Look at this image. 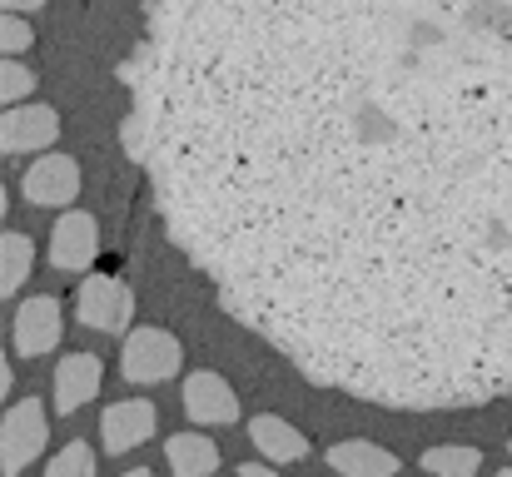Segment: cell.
I'll use <instances>...</instances> for the list:
<instances>
[{"mask_svg":"<svg viewBox=\"0 0 512 477\" xmlns=\"http://www.w3.org/2000/svg\"><path fill=\"white\" fill-rule=\"evenodd\" d=\"M329 468L339 477H393L398 473V458L378 443H363V438H348L329 448Z\"/></svg>","mask_w":512,"mask_h":477,"instance_id":"4fadbf2b","label":"cell"},{"mask_svg":"<svg viewBox=\"0 0 512 477\" xmlns=\"http://www.w3.org/2000/svg\"><path fill=\"white\" fill-rule=\"evenodd\" d=\"M179 363H184V348L174 333H165V328H130L125 333L120 373L130 383H165L179 373Z\"/></svg>","mask_w":512,"mask_h":477,"instance_id":"3957f363","label":"cell"},{"mask_svg":"<svg viewBox=\"0 0 512 477\" xmlns=\"http://www.w3.org/2000/svg\"><path fill=\"white\" fill-rule=\"evenodd\" d=\"M239 477H279V473H274V468H264V463H244Z\"/></svg>","mask_w":512,"mask_h":477,"instance_id":"ffe728a7","label":"cell"},{"mask_svg":"<svg viewBox=\"0 0 512 477\" xmlns=\"http://www.w3.org/2000/svg\"><path fill=\"white\" fill-rule=\"evenodd\" d=\"M95 254H100V224H95V214L65 209V214L55 219V229H50V264H55L60 274H85V279H90Z\"/></svg>","mask_w":512,"mask_h":477,"instance_id":"5b68a950","label":"cell"},{"mask_svg":"<svg viewBox=\"0 0 512 477\" xmlns=\"http://www.w3.org/2000/svg\"><path fill=\"white\" fill-rule=\"evenodd\" d=\"M165 458H170L174 477H209L219 468V448L204 433H174L165 443Z\"/></svg>","mask_w":512,"mask_h":477,"instance_id":"5bb4252c","label":"cell"},{"mask_svg":"<svg viewBox=\"0 0 512 477\" xmlns=\"http://www.w3.org/2000/svg\"><path fill=\"white\" fill-rule=\"evenodd\" d=\"M125 145L219 304L383 408L512 393V0H174Z\"/></svg>","mask_w":512,"mask_h":477,"instance_id":"6da1fadb","label":"cell"},{"mask_svg":"<svg viewBox=\"0 0 512 477\" xmlns=\"http://www.w3.org/2000/svg\"><path fill=\"white\" fill-rule=\"evenodd\" d=\"M50 443V423H45V403L40 398H20L10 413H5V428H0V468L5 477H20Z\"/></svg>","mask_w":512,"mask_h":477,"instance_id":"7a4b0ae2","label":"cell"},{"mask_svg":"<svg viewBox=\"0 0 512 477\" xmlns=\"http://www.w3.org/2000/svg\"><path fill=\"white\" fill-rule=\"evenodd\" d=\"M249 443H254L269 463H304V458H309V438H304L299 428H289L284 418H274V413H259V418L249 423Z\"/></svg>","mask_w":512,"mask_h":477,"instance_id":"7c38bea8","label":"cell"},{"mask_svg":"<svg viewBox=\"0 0 512 477\" xmlns=\"http://www.w3.org/2000/svg\"><path fill=\"white\" fill-rule=\"evenodd\" d=\"M155 423H160V413H155L150 398L110 403L100 413V443H105V453H130V448H140V443L155 438Z\"/></svg>","mask_w":512,"mask_h":477,"instance_id":"ba28073f","label":"cell"},{"mask_svg":"<svg viewBox=\"0 0 512 477\" xmlns=\"http://www.w3.org/2000/svg\"><path fill=\"white\" fill-rule=\"evenodd\" d=\"M100 383H105V368L95 353H65L55 363V413L70 418L80 403H90L100 393Z\"/></svg>","mask_w":512,"mask_h":477,"instance_id":"8fae6325","label":"cell"},{"mask_svg":"<svg viewBox=\"0 0 512 477\" xmlns=\"http://www.w3.org/2000/svg\"><path fill=\"white\" fill-rule=\"evenodd\" d=\"M184 413L204 428L214 423H239V398L219 373H189L184 378Z\"/></svg>","mask_w":512,"mask_h":477,"instance_id":"30bf717a","label":"cell"},{"mask_svg":"<svg viewBox=\"0 0 512 477\" xmlns=\"http://www.w3.org/2000/svg\"><path fill=\"white\" fill-rule=\"evenodd\" d=\"M508 448H512V443H508Z\"/></svg>","mask_w":512,"mask_h":477,"instance_id":"603a6c76","label":"cell"},{"mask_svg":"<svg viewBox=\"0 0 512 477\" xmlns=\"http://www.w3.org/2000/svg\"><path fill=\"white\" fill-rule=\"evenodd\" d=\"M75 314L95 333H125L130 318H135V294L115 274H90L75 294Z\"/></svg>","mask_w":512,"mask_h":477,"instance_id":"277c9868","label":"cell"},{"mask_svg":"<svg viewBox=\"0 0 512 477\" xmlns=\"http://www.w3.org/2000/svg\"><path fill=\"white\" fill-rule=\"evenodd\" d=\"M30 269H35V239L20 234V229H10V234L0 239V294H5V299L20 294L25 279H30Z\"/></svg>","mask_w":512,"mask_h":477,"instance_id":"9a60e30c","label":"cell"},{"mask_svg":"<svg viewBox=\"0 0 512 477\" xmlns=\"http://www.w3.org/2000/svg\"><path fill=\"white\" fill-rule=\"evenodd\" d=\"M60 333H65V309H60L55 294H35L15 309V353L20 358L50 353L60 343Z\"/></svg>","mask_w":512,"mask_h":477,"instance_id":"52a82bcc","label":"cell"},{"mask_svg":"<svg viewBox=\"0 0 512 477\" xmlns=\"http://www.w3.org/2000/svg\"><path fill=\"white\" fill-rule=\"evenodd\" d=\"M20 194H25V204H40V209L75 204V194H80V164L70 155H40L25 169Z\"/></svg>","mask_w":512,"mask_h":477,"instance_id":"8992f818","label":"cell"},{"mask_svg":"<svg viewBox=\"0 0 512 477\" xmlns=\"http://www.w3.org/2000/svg\"><path fill=\"white\" fill-rule=\"evenodd\" d=\"M0 45H5V55H10V60H15V55H25V50L35 45L30 20H25V15H15V10H5V15H0Z\"/></svg>","mask_w":512,"mask_h":477,"instance_id":"d6986e66","label":"cell"},{"mask_svg":"<svg viewBox=\"0 0 512 477\" xmlns=\"http://www.w3.org/2000/svg\"><path fill=\"white\" fill-rule=\"evenodd\" d=\"M60 140V115L50 105H15L5 110V125H0V150L5 155H30V150H45Z\"/></svg>","mask_w":512,"mask_h":477,"instance_id":"9c48e42d","label":"cell"},{"mask_svg":"<svg viewBox=\"0 0 512 477\" xmlns=\"http://www.w3.org/2000/svg\"><path fill=\"white\" fill-rule=\"evenodd\" d=\"M478 468H483V453L463 448V443H443V448L423 453V473L428 477H478Z\"/></svg>","mask_w":512,"mask_h":477,"instance_id":"2e32d148","label":"cell"},{"mask_svg":"<svg viewBox=\"0 0 512 477\" xmlns=\"http://www.w3.org/2000/svg\"><path fill=\"white\" fill-rule=\"evenodd\" d=\"M125 477H155V473L150 468H135V473H125Z\"/></svg>","mask_w":512,"mask_h":477,"instance_id":"44dd1931","label":"cell"},{"mask_svg":"<svg viewBox=\"0 0 512 477\" xmlns=\"http://www.w3.org/2000/svg\"><path fill=\"white\" fill-rule=\"evenodd\" d=\"M45 477H95V453H90L85 443H65V448L50 458Z\"/></svg>","mask_w":512,"mask_h":477,"instance_id":"e0dca14e","label":"cell"},{"mask_svg":"<svg viewBox=\"0 0 512 477\" xmlns=\"http://www.w3.org/2000/svg\"><path fill=\"white\" fill-rule=\"evenodd\" d=\"M498 477H512V468H503V473H498Z\"/></svg>","mask_w":512,"mask_h":477,"instance_id":"7402d4cb","label":"cell"},{"mask_svg":"<svg viewBox=\"0 0 512 477\" xmlns=\"http://www.w3.org/2000/svg\"><path fill=\"white\" fill-rule=\"evenodd\" d=\"M30 90H35V70L20 65V60H5V65H0V100L15 110V105H25Z\"/></svg>","mask_w":512,"mask_h":477,"instance_id":"ac0fdd59","label":"cell"}]
</instances>
